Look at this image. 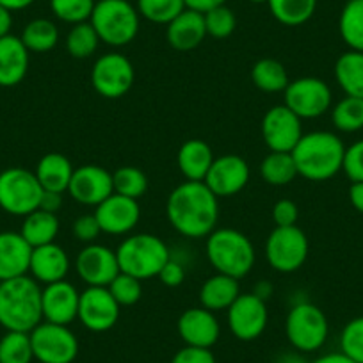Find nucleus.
Returning <instances> with one entry per match:
<instances>
[{"label": "nucleus", "instance_id": "0eeeda50", "mask_svg": "<svg viewBox=\"0 0 363 363\" xmlns=\"http://www.w3.org/2000/svg\"><path fill=\"white\" fill-rule=\"evenodd\" d=\"M285 335H287L289 344L296 351H319L326 344L328 335H330L328 317L313 303H296L289 310L287 320H285Z\"/></svg>", "mask_w": 363, "mask_h": 363}, {"label": "nucleus", "instance_id": "a878e982", "mask_svg": "<svg viewBox=\"0 0 363 363\" xmlns=\"http://www.w3.org/2000/svg\"><path fill=\"white\" fill-rule=\"evenodd\" d=\"M214 159V152L208 143L203 139H189L178 150L177 164L186 180L203 182Z\"/></svg>", "mask_w": 363, "mask_h": 363}, {"label": "nucleus", "instance_id": "c03bdc74", "mask_svg": "<svg viewBox=\"0 0 363 363\" xmlns=\"http://www.w3.org/2000/svg\"><path fill=\"white\" fill-rule=\"evenodd\" d=\"M340 352L352 362L363 363V315L349 320L340 333Z\"/></svg>", "mask_w": 363, "mask_h": 363}, {"label": "nucleus", "instance_id": "09e8293b", "mask_svg": "<svg viewBox=\"0 0 363 363\" xmlns=\"http://www.w3.org/2000/svg\"><path fill=\"white\" fill-rule=\"evenodd\" d=\"M171 363H216V356L211 349L186 345L174 352Z\"/></svg>", "mask_w": 363, "mask_h": 363}, {"label": "nucleus", "instance_id": "bb28decb", "mask_svg": "<svg viewBox=\"0 0 363 363\" xmlns=\"http://www.w3.org/2000/svg\"><path fill=\"white\" fill-rule=\"evenodd\" d=\"M73 171H75V167L72 166L68 157L52 152L41 157L36 169H34V174H36L43 191L65 194L69 187V182H72Z\"/></svg>", "mask_w": 363, "mask_h": 363}, {"label": "nucleus", "instance_id": "6e6552de", "mask_svg": "<svg viewBox=\"0 0 363 363\" xmlns=\"http://www.w3.org/2000/svg\"><path fill=\"white\" fill-rule=\"evenodd\" d=\"M43 187L34 171L8 167L0 173V208L11 216L26 218L40 208Z\"/></svg>", "mask_w": 363, "mask_h": 363}, {"label": "nucleus", "instance_id": "f704fd0d", "mask_svg": "<svg viewBox=\"0 0 363 363\" xmlns=\"http://www.w3.org/2000/svg\"><path fill=\"white\" fill-rule=\"evenodd\" d=\"M272 16L287 27L308 22L317 9V0H267Z\"/></svg>", "mask_w": 363, "mask_h": 363}, {"label": "nucleus", "instance_id": "49530a36", "mask_svg": "<svg viewBox=\"0 0 363 363\" xmlns=\"http://www.w3.org/2000/svg\"><path fill=\"white\" fill-rule=\"evenodd\" d=\"M100 233H102V230H100L95 214L79 216L73 223V237L84 244H93Z\"/></svg>", "mask_w": 363, "mask_h": 363}, {"label": "nucleus", "instance_id": "6ab92c4d", "mask_svg": "<svg viewBox=\"0 0 363 363\" xmlns=\"http://www.w3.org/2000/svg\"><path fill=\"white\" fill-rule=\"evenodd\" d=\"M95 218L104 233L125 235L138 226L141 208H139L138 200L113 193L107 200L96 205Z\"/></svg>", "mask_w": 363, "mask_h": 363}, {"label": "nucleus", "instance_id": "393cba45", "mask_svg": "<svg viewBox=\"0 0 363 363\" xmlns=\"http://www.w3.org/2000/svg\"><path fill=\"white\" fill-rule=\"evenodd\" d=\"M29 55L18 36L0 38V87L18 86L29 72Z\"/></svg>", "mask_w": 363, "mask_h": 363}, {"label": "nucleus", "instance_id": "72a5a7b5", "mask_svg": "<svg viewBox=\"0 0 363 363\" xmlns=\"http://www.w3.org/2000/svg\"><path fill=\"white\" fill-rule=\"evenodd\" d=\"M260 177L269 186H289L298 177L292 153L271 152L265 155L260 162Z\"/></svg>", "mask_w": 363, "mask_h": 363}, {"label": "nucleus", "instance_id": "4468645a", "mask_svg": "<svg viewBox=\"0 0 363 363\" xmlns=\"http://www.w3.org/2000/svg\"><path fill=\"white\" fill-rule=\"evenodd\" d=\"M262 139L271 152L291 153L303 138L301 118L287 106H274L262 118Z\"/></svg>", "mask_w": 363, "mask_h": 363}, {"label": "nucleus", "instance_id": "cd10ccee", "mask_svg": "<svg viewBox=\"0 0 363 363\" xmlns=\"http://www.w3.org/2000/svg\"><path fill=\"white\" fill-rule=\"evenodd\" d=\"M239 296V280L221 274V272H216L214 277L207 278L200 289L201 306L214 313L228 310Z\"/></svg>", "mask_w": 363, "mask_h": 363}, {"label": "nucleus", "instance_id": "2f4dec72", "mask_svg": "<svg viewBox=\"0 0 363 363\" xmlns=\"http://www.w3.org/2000/svg\"><path fill=\"white\" fill-rule=\"evenodd\" d=\"M20 40L23 41V45H26V48L29 52L45 54V52H50L59 43V29L48 18L30 20L23 27Z\"/></svg>", "mask_w": 363, "mask_h": 363}, {"label": "nucleus", "instance_id": "dca6fc26", "mask_svg": "<svg viewBox=\"0 0 363 363\" xmlns=\"http://www.w3.org/2000/svg\"><path fill=\"white\" fill-rule=\"evenodd\" d=\"M120 308L121 306L107 287H87L86 291L80 292L77 319L89 331L104 333L116 326L120 319Z\"/></svg>", "mask_w": 363, "mask_h": 363}, {"label": "nucleus", "instance_id": "c756f323", "mask_svg": "<svg viewBox=\"0 0 363 363\" xmlns=\"http://www.w3.org/2000/svg\"><path fill=\"white\" fill-rule=\"evenodd\" d=\"M59 228H61V225H59L57 214H50V212L38 208V211L30 212L23 218L20 233L30 246L38 247L55 242Z\"/></svg>", "mask_w": 363, "mask_h": 363}, {"label": "nucleus", "instance_id": "5fc2aeb1", "mask_svg": "<svg viewBox=\"0 0 363 363\" xmlns=\"http://www.w3.org/2000/svg\"><path fill=\"white\" fill-rule=\"evenodd\" d=\"M13 27V16L9 9H6L4 6H0V38L11 34Z\"/></svg>", "mask_w": 363, "mask_h": 363}, {"label": "nucleus", "instance_id": "473e14b6", "mask_svg": "<svg viewBox=\"0 0 363 363\" xmlns=\"http://www.w3.org/2000/svg\"><path fill=\"white\" fill-rule=\"evenodd\" d=\"M338 33L349 50L363 52V0H347L338 18Z\"/></svg>", "mask_w": 363, "mask_h": 363}, {"label": "nucleus", "instance_id": "603ef678", "mask_svg": "<svg viewBox=\"0 0 363 363\" xmlns=\"http://www.w3.org/2000/svg\"><path fill=\"white\" fill-rule=\"evenodd\" d=\"M184 2H186L187 9H193L198 13H207L218 6L226 4V0H184Z\"/></svg>", "mask_w": 363, "mask_h": 363}, {"label": "nucleus", "instance_id": "8fccbe9b", "mask_svg": "<svg viewBox=\"0 0 363 363\" xmlns=\"http://www.w3.org/2000/svg\"><path fill=\"white\" fill-rule=\"evenodd\" d=\"M159 278L166 287H180L184 280H186V267H184V264H180V262L171 257L167 264L162 267V271L159 272Z\"/></svg>", "mask_w": 363, "mask_h": 363}, {"label": "nucleus", "instance_id": "412c9836", "mask_svg": "<svg viewBox=\"0 0 363 363\" xmlns=\"http://www.w3.org/2000/svg\"><path fill=\"white\" fill-rule=\"evenodd\" d=\"M178 335L186 345H194V347L212 349V345L218 344L219 335H221V326H219L218 317L214 312L203 308H187L182 313L177 323Z\"/></svg>", "mask_w": 363, "mask_h": 363}, {"label": "nucleus", "instance_id": "6e6d98bb", "mask_svg": "<svg viewBox=\"0 0 363 363\" xmlns=\"http://www.w3.org/2000/svg\"><path fill=\"white\" fill-rule=\"evenodd\" d=\"M310 363H356V362H352L351 358H347L344 352H330V354L319 356V358L313 359V362Z\"/></svg>", "mask_w": 363, "mask_h": 363}, {"label": "nucleus", "instance_id": "a211bd4d", "mask_svg": "<svg viewBox=\"0 0 363 363\" xmlns=\"http://www.w3.org/2000/svg\"><path fill=\"white\" fill-rule=\"evenodd\" d=\"M203 182L218 198L235 196L250 182V166L235 153L216 157Z\"/></svg>", "mask_w": 363, "mask_h": 363}, {"label": "nucleus", "instance_id": "4c0bfd02", "mask_svg": "<svg viewBox=\"0 0 363 363\" xmlns=\"http://www.w3.org/2000/svg\"><path fill=\"white\" fill-rule=\"evenodd\" d=\"M100 45V38L89 22L77 23L66 36V50L75 59H87L95 54Z\"/></svg>", "mask_w": 363, "mask_h": 363}, {"label": "nucleus", "instance_id": "a18cd8bd", "mask_svg": "<svg viewBox=\"0 0 363 363\" xmlns=\"http://www.w3.org/2000/svg\"><path fill=\"white\" fill-rule=\"evenodd\" d=\"M342 171L351 182H363V139L345 148Z\"/></svg>", "mask_w": 363, "mask_h": 363}, {"label": "nucleus", "instance_id": "052dcab7", "mask_svg": "<svg viewBox=\"0 0 363 363\" xmlns=\"http://www.w3.org/2000/svg\"><path fill=\"white\" fill-rule=\"evenodd\" d=\"M247 2H253V4H265L267 0H247Z\"/></svg>", "mask_w": 363, "mask_h": 363}, {"label": "nucleus", "instance_id": "ea45409f", "mask_svg": "<svg viewBox=\"0 0 363 363\" xmlns=\"http://www.w3.org/2000/svg\"><path fill=\"white\" fill-rule=\"evenodd\" d=\"M135 8H138L139 16L148 22L167 26L186 9V2L184 0H138Z\"/></svg>", "mask_w": 363, "mask_h": 363}, {"label": "nucleus", "instance_id": "de8ad7c7", "mask_svg": "<svg viewBox=\"0 0 363 363\" xmlns=\"http://www.w3.org/2000/svg\"><path fill=\"white\" fill-rule=\"evenodd\" d=\"M299 219V208L292 200H278L272 207V221L277 226H296Z\"/></svg>", "mask_w": 363, "mask_h": 363}, {"label": "nucleus", "instance_id": "bf43d9fd", "mask_svg": "<svg viewBox=\"0 0 363 363\" xmlns=\"http://www.w3.org/2000/svg\"><path fill=\"white\" fill-rule=\"evenodd\" d=\"M278 363H306V362L303 356L298 354V352H287V354H284L280 359H278Z\"/></svg>", "mask_w": 363, "mask_h": 363}, {"label": "nucleus", "instance_id": "13d9d810", "mask_svg": "<svg viewBox=\"0 0 363 363\" xmlns=\"http://www.w3.org/2000/svg\"><path fill=\"white\" fill-rule=\"evenodd\" d=\"M253 294L258 296L260 299H264V301H267L272 296V285L267 284V281H258L253 289Z\"/></svg>", "mask_w": 363, "mask_h": 363}, {"label": "nucleus", "instance_id": "7ed1b4c3", "mask_svg": "<svg viewBox=\"0 0 363 363\" xmlns=\"http://www.w3.org/2000/svg\"><path fill=\"white\" fill-rule=\"evenodd\" d=\"M291 153L298 174L310 182H326L342 171L345 146L333 132L315 130L303 134Z\"/></svg>", "mask_w": 363, "mask_h": 363}, {"label": "nucleus", "instance_id": "4be33fe9", "mask_svg": "<svg viewBox=\"0 0 363 363\" xmlns=\"http://www.w3.org/2000/svg\"><path fill=\"white\" fill-rule=\"evenodd\" d=\"M69 271V257L59 244L50 242L33 247L29 272L41 285H50L66 280Z\"/></svg>", "mask_w": 363, "mask_h": 363}, {"label": "nucleus", "instance_id": "e433bc0d", "mask_svg": "<svg viewBox=\"0 0 363 363\" xmlns=\"http://www.w3.org/2000/svg\"><path fill=\"white\" fill-rule=\"evenodd\" d=\"M33 359L30 335L23 331H6L0 338V363H30Z\"/></svg>", "mask_w": 363, "mask_h": 363}, {"label": "nucleus", "instance_id": "1a4fd4ad", "mask_svg": "<svg viewBox=\"0 0 363 363\" xmlns=\"http://www.w3.org/2000/svg\"><path fill=\"white\" fill-rule=\"evenodd\" d=\"M310 242L306 233L296 226H277L265 242V258L278 272H294L306 262Z\"/></svg>", "mask_w": 363, "mask_h": 363}, {"label": "nucleus", "instance_id": "423d86ee", "mask_svg": "<svg viewBox=\"0 0 363 363\" xmlns=\"http://www.w3.org/2000/svg\"><path fill=\"white\" fill-rule=\"evenodd\" d=\"M89 23L100 41L109 47H125L139 33V11L128 0H99Z\"/></svg>", "mask_w": 363, "mask_h": 363}, {"label": "nucleus", "instance_id": "5701e85b", "mask_svg": "<svg viewBox=\"0 0 363 363\" xmlns=\"http://www.w3.org/2000/svg\"><path fill=\"white\" fill-rule=\"evenodd\" d=\"M33 246L20 232H0V281L26 277Z\"/></svg>", "mask_w": 363, "mask_h": 363}, {"label": "nucleus", "instance_id": "ddd939ff", "mask_svg": "<svg viewBox=\"0 0 363 363\" xmlns=\"http://www.w3.org/2000/svg\"><path fill=\"white\" fill-rule=\"evenodd\" d=\"M75 271L87 287H109L120 274L116 251L104 244H86L75 258Z\"/></svg>", "mask_w": 363, "mask_h": 363}, {"label": "nucleus", "instance_id": "a19ab883", "mask_svg": "<svg viewBox=\"0 0 363 363\" xmlns=\"http://www.w3.org/2000/svg\"><path fill=\"white\" fill-rule=\"evenodd\" d=\"M95 4V0H50V9L61 22L77 26L89 22Z\"/></svg>", "mask_w": 363, "mask_h": 363}, {"label": "nucleus", "instance_id": "f03ea898", "mask_svg": "<svg viewBox=\"0 0 363 363\" xmlns=\"http://www.w3.org/2000/svg\"><path fill=\"white\" fill-rule=\"evenodd\" d=\"M41 291L40 284L29 274L0 281V326L6 331L30 333L43 323Z\"/></svg>", "mask_w": 363, "mask_h": 363}, {"label": "nucleus", "instance_id": "79ce46f5", "mask_svg": "<svg viewBox=\"0 0 363 363\" xmlns=\"http://www.w3.org/2000/svg\"><path fill=\"white\" fill-rule=\"evenodd\" d=\"M203 18H205V29H207V36L216 38V40H225V38L232 36L233 30H235L237 27L235 13L225 4L203 13Z\"/></svg>", "mask_w": 363, "mask_h": 363}, {"label": "nucleus", "instance_id": "c9c22d12", "mask_svg": "<svg viewBox=\"0 0 363 363\" xmlns=\"http://www.w3.org/2000/svg\"><path fill=\"white\" fill-rule=\"evenodd\" d=\"M331 123L337 130L352 134L363 128V99L344 96L331 109Z\"/></svg>", "mask_w": 363, "mask_h": 363}, {"label": "nucleus", "instance_id": "c85d7f7f", "mask_svg": "<svg viewBox=\"0 0 363 363\" xmlns=\"http://www.w3.org/2000/svg\"><path fill=\"white\" fill-rule=\"evenodd\" d=\"M335 79L345 96L363 99V52L347 50L335 62Z\"/></svg>", "mask_w": 363, "mask_h": 363}, {"label": "nucleus", "instance_id": "f257e3e1", "mask_svg": "<svg viewBox=\"0 0 363 363\" xmlns=\"http://www.w3.org/2000/svg\"><path fill=\"white\" fill-rule=\"evenodd\" d=\"M171 226L180 235L203 239L216 230L219 219V198L205 182H184L171 191L166 201Z\"/></svg>", "mask_w": 363, "mask_h": 363}, {"label": "nucleus", "instance_id": "3c124183", "mask_svg": "<svg viewBox=\"0 0 363 363\" xmlns=\"http://www.w3.org/2000/svg\"><path fill=\"white\" fill-rule=\"evenodd\" d=\"M62 207V194L54 193V191H43V196H41L40 208L45 212H50V214H57Z\"/></svg>", "mask_w": 363, "mask_h": 363}, {"label": "nucleus", "instance_id": "37998d69", "mask_svg": "<svg viewBox=\"0 0 363 363\" xmlns=\"http://www.w3.org/2000/svg\"><path fill=\"white\" fill-rule=\"evenodd\" d=\"M109 292L120 306H132L141 299L143 285L141 280L130 277L127 272H120L113 281H111Z\"/></svg>", "mask_w": 363, "mask_h": 363}, {"label": "nucleus", "instance_id": "58836bf2", "mask_svg": "<svg viewBox=\"0 0 363 363\" xmlns=\"http://www.w3.org/2000/svg\"><path fill=\"white\" fill-rule=\"evenodd\" d=\"M113 187L116 194L132 198V200H139L148 191V178L139 167H118L113 173Z\"/></svg>", "mask_w": 363, "mask_h": 363}, {"label": "nucleus", "instance_id": "20e7f679", "mask_svg": "<svg viewBox=\"0 0 363 363\" xmlns=\"http://www.w3.org/2000/svg\"><path fill=\"white\" fill-rule=\"evenodd\" d=\"M207 258L216 272L242 280L255 265V247L242 232L233 228H216L207 237Z\"/></svg>", "mask_w": 363, "mask_h": 363}, {"label": "nucleus", "instance_id": "9d476101", "mask_svg": "<svg viewBox=\"0 0 363 363\" xmlns=\"http://www.w3.org/2000/svg\"><path fill=\"white\" fill-rule=\"evenodd\" d=\"M284 106L301 120H315L331 109L333 95L323 79L301 77L289 82L284 91Z\"/></svg>", "mask_w": 363, "mask_h": 363}, {"label": "nucleus", "instance_id": "b1692460", "mask_svg": "<svg viewBox=\"0 0 363 363\" xmlns=\"http://www.w3.org/2000/svg\"><path fill=\"white\" fill-rule=\"evenodd\" d=\"M166 27L167 43L178 52L194 50L207 38L203 13L193 11V9L186 8L177 18L171 20Z\"/></svg>", "mask_w": 363, "mask_h": 363}, {"label": "nucleus", "instance_id": "aec40b11", "mask_svg": "<svg viewBox=\"0 0 363 363\" xmlns=\"http://www.w3.org/2000/svg\"><path fill=\"white\" fill-rule=\"evenodd\" d=\"M80 292L69 281H55L45 285L41 291V310L43 320L68 326L79 315Z\"/></svg>", "mask_w": 363, "mask_h": 363}, {"label": "nucleus", "instance_id": "9b49d317", "mask_svg": "<svg viewBox=\"0 0 363 363\" xmlns=\"http://www.w3.org/2000/svg\"><path fill=\"white\" fill-rule=\"evenodd\" d=\"M29 335L40 363H73L79 354V340L68 326L43 320Z\"/></svg>", "mask_w": 363, "mask_h": 363}, {"label": "nucleus", "instance_id": "f8f14e48", "mask_svg": "<svg viewBox=\"0 0 363 363\" xmlns=\"http://www.w3.org/2000/svg\"><path fill=\"white\" fill-rule=\"evenodd\" d=\"M135 72L130 59L123 54L111 52L96 59L91 69V84L104 99L116 100L125 96L134 84Z\"/></svg>", "mask_w": 363, "mask_h": 363}, {"label": "nucleus", "instance_id": "f3484780", "mask_svg": "<svg viewBox=\"0 0 363 363\" xmlns=\"http://www.w3.org/2000/svg\"><path fill=\"white\" fill-rule=\"evenodd\" d=\"M114 193L113 173L96 164L75 167L68 194L80 205L96 207Z\"/></svg>", "mask_w": 363, "mask_h": 363}, {"label": "nucleus", "instance_id": "4d7b16f0", "mask_svg": "<svg viewBox=\"0 0 363 363\" xmlns=\"http://www.w3.org/2000/svg\"><path fill=\"white\" fill-rule=\"evenodd\" d=\"M30 4H34V0H0V6H4L9 11H22V9L29 8Z\"/></svg>", "mask_w": 363, "mask_h": 363}, {"label": "nucleus", "instance_id": "2eb2a0df", "mask_svg": "<svg viewBox=\"0 0 363 363\" xmlns=\"http://www.w3.org/2000/svg\"><path fill=\"white\" fill-rule=\"evenodd\" d=\"M267 301L255 296L253 292L240 294L233 301L228 312V328L235 338L242 342L257 340L265 331L269 323Z\"/></svg>", "mask_w": 363, "mask_h": 363}, {"label": "nucleus", "instance_id": "864d4df0", "mask_svg": "<svg viewBox=\"0 0 363 363\" xmlns=\"http://www.w3.org/2000/svg\"><path fill=\"white\" fill-rule=\"evenodd\" d=\"M349 201L359 214H363V182H352L349 187Z\"/></svg>", "mask_w": 363, "mask_h": 363}, {"label": "nucleus", "instance_id": "39448f33", "mask_svg": "<svg viewBox=\"0 0 363 363\" xmlns=\"http://www.w3.org/2000/svg\"><path fill=\"white\" fill-rule=\"evenodd\" d=\"M116 257L121 272H127L143 281L159 277V272L171 258V253L160 237L152 233H138L127 237L118 246Z\"/></svg>", "mask_w": 363, "mask_h": 363}, {"label": "nucleus", "instance_id": "7c9ffc66", "mask_svg": "<svg viewBox=\"0 0 363 363\" xmlns=\"http://www.w3.org/2000/svg\"><path fill=\"white\" fill-rule=\"evenodd\" d=\"M251 80L258 89L265 93H281L291 82L285 66L277 59L269 57L255 62L251 68Z\"/></svg>", "mask_w": 363, "mask_h": 363}]
</instances>
